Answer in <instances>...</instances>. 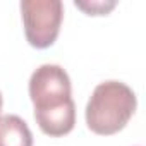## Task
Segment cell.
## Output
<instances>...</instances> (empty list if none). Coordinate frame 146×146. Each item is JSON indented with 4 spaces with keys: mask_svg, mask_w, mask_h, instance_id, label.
Segmentation results:
<instances>
[{
    "mask_svg": "<svg viewBox=\"0 0 146 146\" xmlns=\"http://www.w3.org/2000/svg\"><path fill=\"white\" fill-rule=\"evenodd\" d=\"M70 79L64 67L57 64L40 65L29 78V98L35 113L50 112L72 102Z\"/></svg>",
    "mask_w": 146,
    "mask_h": 146,
    "instance_id": "3",
    "label": "cell"
},
{
    "mask_svg": "<svg viewBox=\"0 0 146 146\" xmlns=\"http://www.w3.org/2000/svg\"><path fill=\"white\" fill-rule=\"evenodd\" d=\"M21 14L24 35L31 46L43 50L55 43L64 19L60 0H23Z\"/></svg>",
    "mask_w": 146,
    "mask_h": 146,
    "instance_id": "2",
    "label": "cell"
},
{
    "mask_svg": "<svg viewBox=\"0 0 146 146\" xmlns=\"http://www.w3.org/2000/svg\"><path fill=\"white\" fill-rule=\"evenodd\" d=\"M137 100L134 91L120 81L100 83L86 105V125L98 136L122 131L134 115Z\"/></svg>",
    "mask_w": 146,
    "mask_h": 146,
    "instance_id": "1",
    "label": "cell"
},
{
    "mask_svg": "<svg viewBox=\"0 0 146 146\" xmlns=\"http://www.w3.org/2000/svg\"><path fill=\"white\" fill-rule=\"evenodd\" d=\"M117 4L115 2H76V7L84 11L88 16H107Z\"/></svg>",
    "mask_w": 146,
    "mask_h": 146,
    "instance_id": "6",
    "label": "cell"
},
{
    "mask_svg": "<svg viewBox=\"0 0 146 146\" xmlns=\"http://www.w3.org/2000/svg\"><path fill=\"white\" fill-rule=\"evenodd\" d=\"M2 105H4V100H2V93H0V113H2Z\"/></svg>",
    "mask_w": 146,
    "mask_h": 146,
    "instance_id": "7",
    "label": "cell"
},
{
    "mask_svg": "<svg viewBox=\"0 0 146 146\" xmlns=\"http://www.w3.org/2000/svg\"><path fill=\"white\" fill-rule=\"evenodd\" d=\"M0 146H33V134L19 115H0Z\"/></svg>",
    "mask_w": 146,
    "mask_h": 146,
    "instance_id": "5",
    "label": "cell"
},
{
    "mask_svg": "<svg viewBox=\"0 0 146 146\" xmlns=\"http://www.w3.org/2000/svg\"><path fill=\"white\" fill-rule=\"evenodd\" d=\"M35 120L40 127V131L50 137H62L69 134L76 125V105L74 100L70 103L50 110V112H41L35 113Z\"/></svg>",
    "mask_w": 146,
    "mask_h": 146,
    "instance_id": "4",
    "label": "cell"
}]
</instances>
